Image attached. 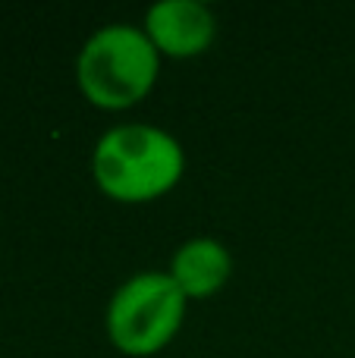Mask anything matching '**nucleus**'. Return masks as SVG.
Returning a JSON list of instances; mask_svg holds the SVG:
<instances>
[{"instance_id":"nucleus-4","label":"nucleus","mask_w":355,"mask_h":358,"mask_svg":"<svg viewBox=\"0 0 355 358\" xmlns=\"http://www.w3.org/2000/svg\"><path fill=\"white\" fill-rule=\"evenodd\" d=\"M142 29L161 50V57H189L205 54L217 38V16L201 0H157L145 13Z\"/></svg>"},{"instance_id":"nucleus-1","label":"nucleus","mask_w":355,"mask_h":358,"mask_svg":"<svg viewBox=\"0 0 355 358\" xmlns=\"http://www.w3.org/2000/svg\"><path fill=\"white\" fill-rule=\"evenodd\" d=\"M186 173V151L173 132L151 123L107 129L92 151V176L117 201H151L173 189Z\"/></svg>"},{"instance_id":"nucleus-3","label":"nucleus","mask_w":355,"mask_h":358,"mask_svg":"<svg viewBox=\"0 0 355 358\" xmlns=\"http://www.w3.org/2000/svg\"><path fill=\"white\" fill-rule=\"evenodd\" d=\"M186 305L189 299L167 271H138L107 302V336L123 355L148 358L180 334Z\"/></svg>"},{"instance_id":"nucleus-5","label":"nucleus","mask_w":355,"mask_h":358,"mask_svg":"<svg viewBox=\"0 0 355 358\" xmlns=\"http://www.w3.org/2000/svg\"><path fill=\"white\" fill-rule=\"evenodd\" d=\"M167 273L186 299H208L226 286L233 273V255L214 236H192L173 252Z\"/></svg>"},{"instance_id":"nucleus-2","label":"nucleus","mask_w":355,"mask_h":358,"mask_svg":"<svg viewBox=\"0 0 355 358\" xmlns=\"http://www.w3.org/2000/svg\"><path fill=\"white\" fill-rule=\"evenodd\" d=\"M161 50L142 25L110 22L85 38L75 57V82L101 110H126L154 88Z\"/></svg>"}]
</instances>
